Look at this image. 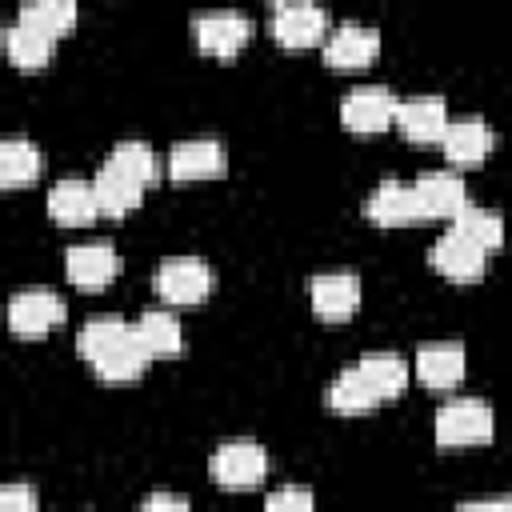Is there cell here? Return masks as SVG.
<instances>
[{
	"label": "cell",
	"mask_w": 512,
	"mask_h": 512,
	"mask_svg": "<svg viewBox=\"0 0 512 512\" xmlns=\"http://www.w3.org/2000/svg\"><path fill=\"white\" fill-rule=\"evenodd\" d=\"M36 504H40V496H36L32 484H8V488H0V508H8V512H36Z\"/></svg>",
	"instance_id": "obj_30"
},
{
	"label": "cell",
	"mask_w": 512,
	"mask_h": 512,
	"mask_svg": "<svg viewBox=\"0 0 512 512\" xmlns=\"http://www.w3.org/2000/svg\"><path fill=\"white\" fill-rule=\"evenodd\" d=\"M76 16H80L76 0H24L20 12H16V20L36 24V28H44V32L56 36V40L76 28Z\"/></svg>",
	"instance_id": "obj_26"
},
{
	"label": "cell",
	"mask_w": 512,
	"mask_h": 512,
	"mask_svg": "<svg viewBox=\"0 0 512 512\" xmlns=\"http://www.w3.org/2000/svg\"><path fill=\"white\" fill-rule=\"evenodd\" d=\"M460 508H512V492H504V496H484V500H464Z\"/></svg>",
	"instance_id": "obj_33"
},
{
	"label": "cell",
	"mask_w": 512,
	"mask_h": 512,
	"mask_svg": "<svg viewBox=\"0 0 512 512\" xmlns=\"http://www.w3.org/2000/svg\"><path fill=\"white\" fill-rule=\"evenodd\" d=\"M464 368H468V356H464V344L460 340H428L416 348V376L428 384V388H452L464 380Z\"/></svg>",
	"instance_id": "obj_16"
},
{
	"label": "cell",
	"mask_w": 512,
	"mask_h": 512,
	"mask_svg": "<svg viewBox=\"0 0 512 512\" xmlns=\"http://www.w3.org/2000/svg\"><path fill=\"white\" fill-rule=\"evenodd\" d=\"M492 144H496V132L480 116H456V120H448V128L440 136L444 160L452 168H476V164H484V156L492 152Z\"/></svg>",
	"instance_id": "obj_10"
},
{
	"label": "cell",
	"mask_w": 512,
	"mask_h": 512,
	"mask_svg": "<svg viewBox=\"0 0 512 512\" xmlns=\"http://www.w3.org/2000/svg\"><path fill=\"white\" fill-rule=\"evenodd\" d=\"M4 52L16 68H44L56 52V36H48L44 28L36 24H24V20H12L4 28Z\"/></svg>",
	"instance_id": "obj_20"
},
{
	"label": "cell",
	"mask_w": 512,
	"mask_h": 512,
	"mask_svg": "<svg viewBox=\"0 0 512 512\" xmlns=\"http://www.w3.org/2000/svg\"><path fill=\"white\" fill-rule=\"evenodd\" d=\"M128 336H132V324H128L124 316L104 312V316H92V320L80 324V332H76V352H80L88 364H100V360H104L108 352H116Z\"/></svg>",
	"instance_id": "obj_19"
},
{
	"label": "cell",
	"mask_w": 512,
	"mask_h": 512,
	"mask_svg": "<svg viewBox=\"0 0 512 512\" xmlns=\"http://www.w3.org/2000/svg\"><path fill=\"white\" fill-rule=\"evenodd\" d=\"M144 508H176V512H184V508H188V500H184V496L156 492V496H148V500H144Z\"/></svg>",
	"instance_id": "obj_32"
},
{
	"label": "cell",
	"mask_w": 512,
	"mask_h": 512,
	"mask_svg": "<svg viewBox=\"0 0 512 512\" xmlns=\"http://www.w3.org/2000/svg\"><path fill=\"white\" fill-rule=\"evenodd\" d=\"M356 368H360V376L372 384V392L380 396V404H384V400H396V396L408 388V360L396 356V352H364V356L356 360Z\"/></svg>",
	"instance_id": "obj_22"
},
{
	"label": "cell",
	"mask_w": 512,
	"mask_h": 512,
	"mask_svg": "<svg viewBox=\"0 0 512 512\" xmlns=\"http://www.w3.org/2000/svg\"><path fill=\"white\" fill-rule=\"evenodd\" d=\"M412 184H416L424 220H452L468 204V188H464V176L456 168H428Z\"/></svg>",
	"instance_id": "obj_11"
},
{
	"label": "cell",
	"mask_w": 512,
	"mask_h": 512,
	"mask_svg": "<svg viewBox=\"0 0 512 512\" xmlns=\"http://www.w3.org/2000/svg\"><path fill=\"white\" fill-rule=\"evenodd\" d=\"M396 104L400 96L384 84H356L340 96V120L348 132H384L396 124Z\"/></svg>",
	"instance_id": "obj_5"
},
{
	"label": "cell",
	"mask_w": 512,
	"mask_h": 512,
	"mask_svg": "<svg viewBox=\"0 0 512 512\" xmlns=\"http://www.w3.org/2000/svg\"><path fill=\"white\" fill-rule=\"evenodd\" d=\"M48 216L56 224H88V220H96L100 216L96 184L92 180H80V176L56 180L48 188Z\"/></svg>",
	"instance_id": "obj_18"
},
{
	"label": "cell",
	"mask_w": 512,
	"mask_h": 512,
	"mask_svg": "<svg viewBox=\"0 0 512 512\" xmlns=\"http://www.w3.org/2000/svg\"><path fill=\"white\" fill-rule=\"evenodd\" d=\"M64 272L76 288H104L116 272H120V256L108 240H84V244H72L64 252Z\"/></svg>",
	"instance_id": "obj_13"
},
{
	"label": "cell",
	"mask_w": 512,
	"mask_h": 512,
	"mask_svg": "<svg viewBox=\"0 0 512 512\" xmlns=\"http://www.w3.org/2000/svg\"><path fill=\"white\" fill-rule=\"evenodd\" d=\"M396 128L416 144H440L448 128V108L440 96H408L396 104Z\"/></svg>",
	"instance_id": "obj_17"
},
{
	"label": "cell",
	"mask_w": 512,
	"mask_h": 512,
	"mask_svg": "<svg viewBox=\"0 0 512 512\" xmlns=\"http://www.w3.org/2000/svg\"><path fill=\"white\" fill-rule=\"evenodd\" d=\"M496 432V416L488 400L476 396H456L436 408L432 436L440 448H468V444H488Z\"/></svg>",
	"instance_id": "obj_1"
},
{
	"label": "cell",
	"mask_w": 512,
	"mask_h": 512,
	"mask_svg": "<svg viewBox=\"0 0 512 512\" xmlns=\"http://www.w3.org/2000/svg\"><path fill=\"white\" fill-rule=\"evenodd\" d=\"M308 300L320 320H344L360 308V276L356 272H320L308 280Z\"/></svg>",
	"instance_id": "obj_15"
},
{
	"label": "cell",
	"mask_w": 512,
	"mask_h": 512,
	"mask_svg": "<svg viewBox=\"0 0 512 512\" xmlns=\"http://www.w3.org/2000/svg\"><path fill=\"white\" fill-rule=\"evenodd\" d=\"M276 4H280V0H276Z\"/></svg>",
	"instance_id": "obj_34"
},
{
	"label": "cell",
	"mask_w": 512,
	"mask_h": 512,
	"mask_svg": "<svg viewBox=\"0 0 512 512\" xmlns=\"http://www.w3.org/2000/svg\"><path fill=\"white\" fill-rule=\"evenodd\" d=\"M452 228H460L464 236H472L488 252L504 244V216L496 208H484V204H472V200L452 216Z\"/></svg>",
	"instance_id": "obj_28"
},
{
	"label": "cell",
	"mask_w": 512,
	"mask_h": 512,
	"mask_svg": "<svg viewBox=\"0 0 512 512\" xmlns=\"http://www.w3.org/2000/svg\"><path fill=\"white\" fill-rule=\"evenodd\" d=\"M168 176L172 180H208V176H220L228 156H224V144L212 140V136H196V140H180L168 148Z\"/></svg>",
	"instance_id": "obj_14"
},
{
	"label": "cell",
	"mask_w": 512,
	"mask_h": 512,
	"mask_svg": "<svg viewBox=\"0 0 512 512\" xmlns=\"http://www.w3.org/2000/svg\"><path fill=\"white\" fill-rule=\"evenodd\" d=\"M264 508H268V512H280V508H300V512H308V508H312V492H308V488H280V492H272V496L264 500Z\"/></svg>",
	"instance_id": "obj_31"
},
{
	"label": "cell",
	"mask_w": 512,
	"mask_h": 512,
	"mask_svg": "<svg viewBox=\"0 0 512 512\" xmlns=\"http://www.w3.org/2000/svg\"><path fill=\"white\" fill-rule=\"evenodd\" d=\"M108 168H116V172H124V176H132V180H140L144 188L156 180V172H160V160H156V152L144 144V140H120L112 152H108V160H104Z\"/></svg>",
	"instance_id": "obj_29"
},
{
	"label": "cell",
	"mask_w": 512,
	"mask_h": 512,
	"mask_svg": "<svg viewBox=\"0 0 512 512\" xmlns=\"http://www.w3.org/2000/svg\"><path fill=\"white\" fill-rule=\"evenodd\" d=\"M208 472L228 492H248L268 476V452L256 440H228L208 456Z\"/></svg>",
	"instance_id": "obj_2"
},
{
	"label": "cell",
	"mask_w": 512,
	"mask_h": 512,
	"mask_svg": "<svg viewBox=\"0 0 512 512\" xmlns=\"http://www.w3.org/2000/svg\"><path fill=\"white\" fill-rule=\"evenodd\" d=\"M364 216H368L372 224H384V228H400V224H416V220H424L416 184L396 180V176L380 180V184L368 192V200H364Z\"/></svg>",
	"instance_id": "obj_9"
},
{
	"label": "cell",
	"mask_w": 512,
	"mask_h": 512,
	"mask_svg": "<svg viewBox=\"0 0 512 512\" xmlns=\"http://www.w3.org/2000/svg\"><path fill=\"white\" fill-rule=\"evenodd\" d=\"M44 168V156L32 140L24 136H4L0 140V184L4 188H20V184H32Z\"/></svg>",
	"instance_id": "obj_23"
},
{
	"label": "cell",
	"mask_w": 512,
	"mask_h": 512,
	"mask_svg": "<svg viewBox=\"0 0 512 512\" xmlns=\"http://www.w3.org/2000/svg\"><path fill=\"white\" fill-rule=\"evenodd\" d=\"M428 264L440 272V276H448V280H480L484 276V268H488V248H480L472 236H464L460 228H448V232H440L436 240H432V248H428Z\"/></svg>",
	"instance_id": "obj_7"
},
{
	"label": "cell",
	"mask_w": 512,
	"mask_h": 512,
	"mask_svg": "<svg viewBox=\"0 0 512 512\" xmlns=\"http://www.w3.org/2000/svg\"><path fill=\"white\" fill-rule=\"evenodd\" d=\"M64 316H68V308L52 288H20L8 300V328L28 340L52 332L56 324H64Z\"/></svg>",
	"instance_id": "obj_8"
},
{
	"label": "cell",
	"mask_w": 512,
	"mask_h": 512,
	"mask_svg": "<svg viewBox=\"0 0 512 512\" xmlns=\"http://www.w3.org/2000/svg\"><path fill=\"white\" fill-rule=\"evenodd\" d=\"M376 56H380V32L372 24L348 20V24H336L324 40V60L332 68H344V72L348 68H368Z\"/></svg>",
	"instance_id": "obj_12"
},
{
	"label": "cell",
	"mask_w": 512,
	"mask_h": 512,
	"mask_svg": "<svg viewBox=\"0 0 512 512\" xmlns=\"http://www.w3.org/2000/svg\"><path fill=\"white\" fill-rule=\"evenodd\" d=\"M268 28H272L276 44H284V48H312V44L328 40L332 20H328V8H320L312 0H280Z\"/></svg>",
	"instance_id": "obj_4"
},
{
	"label": "cell",
	"mask_w": 512,
	"mask_h": 512,
	"mask_svg": "<svg viewBox=\"0 0 512 512\" xmlns=\"http://www.w3.org/2000/svg\"><path fill=\"white\" fill-rule=\"evenodd\" d=\"M192 36H196V48L208 52V56H236L248 40H252V20L236 8H216V12H200L192 20Z\"/></svg>",
	"instance_id": "obj_6"
},
{
	"label": "cell",
	"mask_w": 512,
	"mask_h": 512,
	"mask_svg": "<svg viewBox=\"0 0 512 512\" xmlns=\"http://www.w3.org/2000/svg\"><path fill=\"white\" fill-rule=\"evenodd\" d=\"M136 336L152 352V360H172L184 348V328L168 308H144L136 320Z\"/></svg>",
	"instance_id": "obj_21"
},
{
	"label": "cell",
	"mask_w": 512,
	"mask_h": 512,
	"mask_svg": "<svg viewBox=\"0 0 512 512\" xmlns=\"http://www.w3.org/2000/svg\"><path fill=\"white\" fill-rule=\"evenodd\" d=\"M148 364H152V352L144 348V340L136 336V324H132V336H128L116 352H108L100 364H92V368H96V376L108 380V384H132V380H140V376L148 372Z\"/></svg>",
	"instance_id": "obj_24"
},
{
	"label": "cell",
	"mask_w": 512,
	"mask_h": 512,
	"mask_svg": "<svg viewBox=\"0 0 512 512\" xmlns=\"http://www.w3.org/2000/svg\"><path fill=\"white\" fill-rule=\"evenodd\" d=\"M92 184H96V200H100V212L104 216H128L144 200V184L132 180V176H124V172H116V168H108V164L96 172Z\"/></svg>",
	"instance_id": "obj_25"
},
{
	"label": "cell",
	"mask_w": 512,
	"mask_h": 512,
	"mask_svg": "<svg viewBox=\"0 0 512 512\" xmlns=\"http://www.w3.org/2000/svg\"><path fill=\"white\" fill-rule=\"evenodd\" d=\"M212 284H216V272L200 256H172L152 272V288L168 304H200L208 300Z\"/></svg>",
	"instance_id": "obj_3"
},
{
	"label": "cell",
	"mask_w": 512,
	"mask_h": 512,
	"mask_svg": "<svg viewBox=\"0 0 512 512\" xmlns=\"http://www.w3.org/2000/svg\"><path fill=\"white\" fill-rule=\"evenodd\" d=\"M328 404H332L336 412H344V416H356V412L376 408L380 396L372 392V384H368V380L360 376V368L352 364V368H344V372L328 384Z\"/></svg>",
	"instance_id": "obj_27"
}]
</instances>
